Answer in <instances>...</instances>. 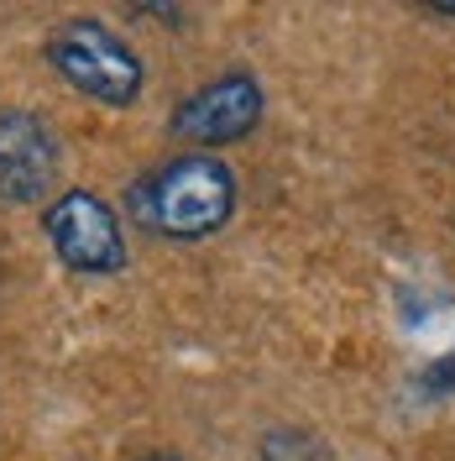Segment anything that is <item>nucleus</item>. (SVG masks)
<instances>
[{
	"instance_id": "obj_9",
	"label": "nucleus",
	"mask_w": 455,
	"mask_h": 461,
	"mask_svg": "<svg viewBox=\"0 0 455 461\" xmlns=\"http://www.w3.org/2000/svg\"><path fill=\"white\" fill-rule=\"evenodd\" d=\"M131 461H183L178 451H142V456H131Z\"/></svg>"
},
{
	"instance_id": "obj_8",
	"label": "nucleus",
	"mask_w": 455,
	"mask_h": 461,
	"mask_svg": "<svg viewBox=\"0 0 455 461\" xmlns=\"http://www.w3.org/2000/svg\"><path fill=\"white\" fill-rule=\"evenodd\" d=\"M419 11H429V16H451V22H455V0H424Z\"/></svg>"
},
{
	"instance_id": "obj_5",
	"label": "nucleus",
	"mask_w": 455,
	"mask_h": 461,
	"mask_svg": "<svg viewBox=\"0 0 455 461\" xmlns=\"http://www.w3.org/2000/svg\"><path fill=\"white\" fill-rule=\"evenodd\" d=\"M58 163H63V152H58L53 126L27 105H5L0 111V200L5 204L48 200Z\"/></svg>"
},
{
	"instance_id": "obj_1",
	"label": "nucleus",
	"mask_w": 455,
	"mask_h": 461,
	"mask_svg": "<svg viewBox=\"0 0 455 461\" xmlns=\"http://www.w3.org/2000/svg\"><path fill=\"white\" fill-rule=\"evenodd\" d=\"M131 221L163 241H210L236 215V173L215 152H178L131 184Z\"/></svg>"
},
{
	"instance_id": "obj_6",
	"label": "nucleus",
	"mask_w": 455,
	"mask_h": 461,
	"mask_svg": "<svg viewBox=\"0 0 455 461\" xmlns=\"http://www.w3.org/2000/svg\"><path fill=\"white\" fill-rule=\"evenodd\" d=\"M252 461H330L325 440L314 430H299V425H278L256 440V456Z\"/></svg>"
},
{
	"instance_id": "obj_2",
	"label": "nucleus",
	"mask_w": 455,
	"mask_h": 461,
	"mask_svg": "<svg viewBox=\"0 0 455 461\" xmlns=\"http://www.w3.org/2000/svg\"><path fill=\"white\" fill-rule=\"evenodd\" d=\"M48 63L68 89H79L105 111H131L147 89L137 48L100 16H63L48 32Z\"/></svg>"
},
{
	"instance_id": "obj_7",
	"label": "nucleus",
	"mask_w": 455,
	"mask_h": 461,
	"mask_svg": "<svg viewBox=\"0 0 455 461\" xmlns=\"http://www.w3.org/2000/svg\"><path fill=\"white\" fill-rule=\"evenodd\" d=\"M126 16H152V22H168V27H178L173 16H183L178 5H126Z\"/></svg>"
},
{
	"instance_id": "obj_3",
	"label": "nucleus",
	"mask_w": 455,
	"mask_h": 461,
	"mask_svg": "<svg viewBox=\"0 0 455 461\" xmlns=\"http://www.w3.org/2000/svg\"><path fill=\"white\" fill-rule=\"evenodd\" d=\"M42 230H48V247L58 252V262L68 273H79V278H115L131 262L120 215L94 189H63V194H53L48 210H42Z\"/></svg>"
},
{
	"instance_id": "obj_4",
	"label": "nucleus",
	"mask_w": 455,
	"mask_h": 461,
	"mask_svg": "<svg viewBox=\"0 0 455 461\" xmlns=\"http://www.w3.org/2000/svg\"><path fill=\"white\" fill-rule=\"evenodd\" d=\"M262 111H267V95H262V79L252 68H226L215 74L210 85H200L194 95H183L173 105V137L194 147H226L241 142L262 126Z\"/></svg>"
}]
</instances>
